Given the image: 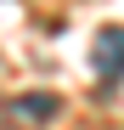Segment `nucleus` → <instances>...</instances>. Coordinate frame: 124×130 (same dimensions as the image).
<instances>
[{"instance_id":"1","label":"nucleus","mask_w":124,"mask_h":130,"mask_svg":"<svg viewBox=\"0 0 124 130\" xmlns=\"http://www.w3.org/2000/svg\"><path fill=\"white\" fill-rule=\"evenodd\" d=\"M90 62H96V79L101 85L124 79V28H101L96 45H90Z\"/></svg>"},{"instance_id":"2","label":"nucleus","mask_w":124,"mask_h":130,"mask_svg":"<svg viewBox=\"0 0 124 130\" xmlns=\"http://www.w3.org/2000/svg\"><path fill=\"white\" fill-rule=\"evenodd\" d=\"M56 107H62V102H56L51 91H39V96H17V102H11V119H17V124H45V119H56Z\"/></svg>"}]
</instances>
